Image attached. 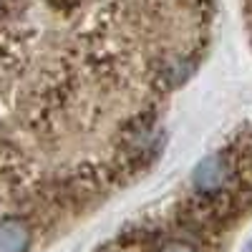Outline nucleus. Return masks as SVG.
Masks as SVG:
<instances>
[{
  "label": "nucleus",
  "instance_id": "obj_1",
  "mask_svg": "<svg viewBox=\"0 0 252 252\" xmlns=\"http://www.w3.org/2000/svg\"><path fill=\"white\" fill-rule=\"evenodd\" d=\"M242 13H245V26H247L250 40H252V0H242Z\"/></svg>",
  "mask_w": 252,
  "mask_h": 252
}]
</instances>
